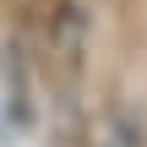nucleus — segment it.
<instances>
[{"mask_svg": "<svg viewBox=\"0 0 147 147\" xmlns=\"http://www.w3.org/2000/svg\"><path fill=\"white\" fill-rule=\"evenodd\" d=\"M33 120V93H27V65L16 55V44L0 33V136L16 142Z\"/></svg>", "mask_w": 147, "mask_h": 147, "instance_id": "obj_1", "label": "nucleus"}, {"mask_svg": "<svg viewBox=\"0 0 147 147\" xmlns=\"http://www.w3.org/2000/svg\"><path fill=\"white\" fill-rule=\"evenodd\" d=\"M55 49H60V65L76 71L82 49H87V5L82 0H65L60 16H55Z\"/></svg>", "mask_w": 147, "mask_h": 147, "instance_id": "obj_2", "label": "nucleus"}, {"mask_svg": "<svg viewBox=\"0 0 147 147\" xmlns=\"http://www.w3.org/2000/svg\"><path fill=\"white\" fill-rule=\"evenodd\" d=\"M93 147H142V136L115 115V120H104V131H98V142H93Z\"/></svg>", "mask_w": 147, "mask_h": 147, "instance_id": "obj_3", "label": "nucleus"}]
</instances>
